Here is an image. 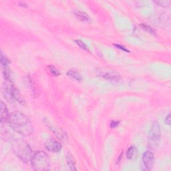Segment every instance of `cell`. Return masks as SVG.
Returning <instances> with one entry per match:
<instances>
[{"instance_id":"cell-1","label":"cell","mask_w":171,"mask_h":171,"mask_svg":"<svg viewBox=\"0 0 171 171\" xmlns=\"http://www.w3.org/2000/svg\"><path fill=\"white\" fill-rule=\"evenodd\" d=\"M8 122L15 132L23 136H28L34 132V126L29 118L20 112L10 115Z\"/></svg>"},{"instance_id":"cell-2","label":"cell","mask_w":171,"mask_h":171,"mask_svg":"<svg viewBox=\"0 0 171 171\" xmlns=\"http://www.w3.org/2000/svg\"><path fill=\"white\" fill-rule=\"evenodd\" d=\"M11 144L14 152L19 160L25 163L31 161L33 153L27 142L21 138H14Z\"/></svg>"},{"instance_id":"cell-3","label":"cell","mask_w":171,"mask_h":171,"mask_svg":"<svg viewBox=\"0 0 171 171\" xmlns=\"http://www.w3.org/2000/svg\"><path fill=\"white\" fill-rule=\"evenodd\" d=\"M31 164L35 170H47L50 167V159L45 152L38 151L33 154L31 159Z\"/></svg>"},{"instance_id":"cell-4","label":"cell","mask_w":171,"mask_h":171,"mask_svg":"<svg viewBox=\"0 0 171 171\" xmlns=\"http://www.w3.org/2000/svg\"><path fill=\"white\" fill-rule=\"evenodd\" d=\"M161 127L157 122H154L149 130L148 142L149 145L152 149L157 148L161 140Z\"/></svg>"},{"instance_id":"cell-5","label":"cell","mask_w":171,"mask_h":171,"mask_svg":"<svg viewBox=\"0 0 171 171\" xmlns=\"http://www.w3.org/2000/svg\"><path fill=\"white\" fill-rule=\"evenodd\" d=\"M96 74L100 77L104 78L110 81H118L120 78V75L118 71L113 69L101 67L96 70Z\"/></svg>"},{"instance_id":"cell-6","label":"cell","mask_w":171,"mask_h":171,"mask_svg":"<svg viewBox=\"0 0 171 171\" xmlns=\"http://www.w3.org/2000/svg\"><path fill=\"white\" fill-rule=\"evenodd\" d=\"M154 156L150 150H148L143 154L142 158L141 169L144 171H148L152 169L154 164Z\"/></svg>"},{"instance_id":"cell-7","label":"cell","mask_w":171,"mask_h":171,"mask_svg":"<svg viewBox=\"0 0 171 171\" xmlns=\"http://www.w3.org/2000/svg\"><path fill=\"white\" fill-rule=\"evenodd\" d=\"M44 145L45 148L51 153H59L62 149V145L60 143L52 138L47 139Z\"/></svg>"},{"instance_id":"cell-8","label":"cell","mask_w":171,"mask_h":171,"mask_svg":"<svg viewBox=\"0 0 171 171\" xmlns=\"http://www.w3.org/2000/svg\"><path fill=\"white\" fill-rule=\"evenodd\" d=\"M43 121H44L47 127H49L50 129L52 131V132L55 134V136H56L58 138H60L61 140H63V139L66 138V134L63 132L61 128H59L58 126L51 124V123L48 120H47V119H44V120Z\"/></svg>"},{"instance_id":"cell-9","label":"cell","mask_w":171,"mask_h":171,"mask_svg":"<svg viewBox=\"0 0 171 171\" xmlns=\"http://www.w3.org/2000/svg\"><path fill=\"white\" fill-rule=\"evenodd\" d=\"M0 111H1V122L2 123H4L8 121L10 117V114L8 110L6 107V105L3 103V102H1V106H0Z\"/></svg>"},{"instance_id":"cell-10","label":"cell","mask_w":171,"mask_h":171,"mask_svg":"<svg viewBox=\"0 0 171 171\" xmlns=\"http://www.w3.org/2000/svg\"><path fill=\"white\" fill-rule=\"evenodd\" d=\"M138 150L135 146H131L126 151V158L130 161H135L138 157Z\"/></svg>"},{"instance_id":"cell-11","label":"cell","mask_w":171,"mask_h":171,"mask_svg":"<svg viewBox=\"0 0 171 171\" xmlns=\"http://www.w3.org/2000/svg\"><path fill=\"white\" fill-rule=\"evenodd\" d=\"M67 75H68V76L72 78L73 79H75V80L79 81V82H80V81L82 80V77L81 74H79V71H77L76 70H74V69L70 70L67 71Z\"/></svg>"},{"instance_id":"cell-12","label":"cell","mask_w":171,"mask_h":171,"mask_svg":"<svg viewBox=\"0 0 171 171\" xmlns=\"http://www.w3.org/2000/svg\"><path fill=\"white\" fill-rule=\"evenodd\" d=\"M66 162L67 164L68 165L69 168L71 170H76L75 169V162L74 157L71 156V154H67L66 156Z\"/></svg>"},{"instance_id":"cell-13","label":"cell","mask_w":171,"mask_h":171,"mask_svg":"<svg viewBox=\"0 0 171 171\" xmlns=\"http://www.w3.org/2000/svg\"><path fill=\"white\" fill-rule=\"evenodd\" d=\"M75 15H76V17L79 19V20L83 22L90 21V18L88 16V15L86 14L85 12H83V11H75Z\"/></svg>"},{"instance_id":"cell-14","label":"cell","mask_w":171,"mask_h":171,"mask_svg":"<svg viewBox=\"0 0 171 171\" xmlns=\"http://www.w3.org/2000/svg\"><path fill=\"white\" fill-rule=\"evenodd\" d=\"M48 71H50V73L52 75H55V76H58V75H59V71H58V70L57 68L53 66H50L48 67Z\"/></svg>"},{"instance_id":"cell-15","label":"cell","mask_w":171,"mask_h":171,"mask_svg":"<svg viewBox=\"0 0 171 171\" xmlns=\"http://www.w3.org/2000/svg\"><path fill=\"white\" fill-rule=\"evenodd\" d=\"M140 27H141L142 29H143L145 31H146V32H148L149 34H155L154 30L149 26H147L146 24H140Z\"/></svg>"},{"instance_id":"cell-16","label":"cell","mask_w":171,"mask_h":171,"mask_svg":"<svg viewBox=\"0 0 171 171\" xmlns=\"http://www.w3.org/2000/svg\"><path fill=\"white\" fill-rule=\"evenodd\" d=\"M1 63L2 65L3 66V67H8V64H9V61L7 59L3 54L2 53L1 54Z\"/></svg>"},{"instance_id":"cell-17","label":"cell","mask_w":171,"mask_h":171,"mask_svg":"<svg viewBox=\"0 0 171 171\" xmlns=\"http://www.w3.org/2000/svg\"><path fill=\"white\" fill-rule=\"evenodd\" d=\"M75 43L79 46V47H80L81 48H82L83 50H88V47L86 46V45L84 43H83L82 41L81 40H79V39H76V40L75 41Z\"/></svg>"},{"instance_id":"cell-18","label":"cell","mask_w":171,"mask_h":171,"mask_svg":"<svg viewBox=\"0 0 171 171\" xmlns=\"http://www.w3.org/2000/svg\"><path fill=\"white\" fill-rule=\"evenodd\" d=\"M156 3L160 6H162L165 7H168L170 6V2L169 1H158L156 2Z\"/></svg>"},{"instance_id":"cell-19","label":"cell","mask_w":171,"mask_h":171,"mask_svg":"<svg viewBox=\"0 0 171 171\" xmlns=\"http://www.w3.org/2000/svg\"><path fill=\"white\" fill-rule=\"evenodd\" d=\"M165 123H166V124H169V125L170 124V114H169L168 116L166 117Z\"/></svg>"},{"instance_id":"cell-20","label":"cell","mask_w":171,"mask_h":171,"mask_svg":"<svg viewBox=\"0 0 171 171\" xmlns=\"http://www.w3.org/2000/svg\"><path fill=\"white\" fill-rule=\"evenodd\" d=\"M119 124L118 122H115V121H112L111 122V128H115V127H116Z\"/></svg>"},{"instance_id":"cell-21","label":"cell","mask_w":171,"mask_h":171,"mask_svg":"<svg viewBox=\"0 0 171 171\" xmlns=\"http://www.w3.org/2000/svg\"><path fill=\"white\" fill-rule=\"evenodd\" d=\"M117 47H118V48H120V49H121V50H124V51H129L128 50H126L125 47H124V46H120V45H115Z\"/></svg>"}]
</instances>
